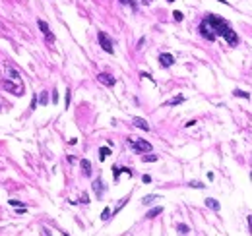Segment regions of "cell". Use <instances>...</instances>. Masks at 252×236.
I'll list each match as a JSON object with an SVG mask.
<instances>
[{"instance_id": "obj_10", "label": "cell", "mask_w": 252, "mask_h": 236, "mask_svg": "<svg viewBox=\"0 0 252 236\" xmlns=\"http://www.w3.org/2000/svg\"><path fill=\"white\" fill-rule=\"evenodd\" d=\"M132 124L136 126V128H140V130H144V132H149V124L145 122L144 118H140V116H134L132 118Z\"/></svg>"}, {"instance_id": "obj_30", "label": "cell", "mask_w": 252, "mask_h": 236, "mask_svg": "<svg viewBox=\"0 0 252 236\" xmlns=\"http://www.w3.org/2000/svg\"><path fill=\"white\" fill-rule=\"evenodd\" d=\"M37 107V95H33V99H31V108Z\"/></svg>"}, {"instance_id": "obj_21", "label": "cell", "mask_w": 252, "mask_h": 236, "mask_svg": "<svg viewBox=\"0 0 252 236\" xmlns=\"http://www.w3.org/2000/svg\"><path fill=\"white\" fill-rule=\"evenodd\" d=\"M157 159H159L157 155H144V157H142V161H144V162H155Z\"/></svg>"}, {"instance_id": "obj_4", "label": "cell", "mask_w": 252, "mask_h": 236, "mask_svg": "<svg viewBox=\"0 0 252 236\" xmlns=\"http://www.w3.org/2000/svg\"><path fill=\"white\" fill-rule=\"evenodd\" d=\"M4 87H6L10 93H14L16 97L23 95V83L22 81H16L14 83V80H4Z\"/></svg>"}, {"instance_id": "obj_14", "label": "cell", "mask_w": 252, "mask_h": 236, "mask_svg": "<svg viewBox=\"0 0 252 236\" xmlns=\"http://www.w3.org/2000/svg\"><path fill=\"white\" fill-rule=\"evenodd\" d=\"M206 205H208L209 209H213V211H219V209H221L219 201H217V199H213V197H208V199H206Z\"/></svg>"}, {"instance_id": "obj_31", "label": "cell", "mask_w": 252, "mask_h": 236, "mask_svg": "<svg viewBox=\"0 0 252 236\" xmlns=\"http://www.w3.org/2000/svg\"><path fill=\"white\" fill-rule=\"evenodd\" d=\"M52 103H58V93L52 91Z\"/></svg>"}, {"instance_id": "obj_20", "label": "cell", "mask_w": 252, "mask_h": 236, "mask_svg": "<svg viewBox=\"0 0 252 236\" xmlns=\"http://www.w3.org/2000/svg\"><path fill=\"white\" fill-rule=\"evenodd\" d=\"M10 205H12V207H16V209H25V205H23V203L22 201H18V199H10Z\"/></svg>"}, {"instance_id": "obj_35", "label": "cell", "mask_w": 252, "mask_h": 236, "mask_svg": "<svg viewBox=\"0 0 252 236\" xmlns=\"http://www.w3.org/2000/svg\"><path fill=\"white\" fill-rule=\"evenodd\" d=\"M43 232H45V236H51V232H49V230H47V228L43 230Z\"/></svg>"}, {"instance_id": "obj_12", "label": "cell", "mask_w": 252, "mask_h": 236, "mask_svg": "<svg viewBox=\"0 0 252 236\" xmlns=\"http://www.w3.org/2000/svg\"><path fill=\"white\" fill-rule=\"evenodd\" d=\"M4 72H6V76H10L8 80H14V81H22V76H19L18 70H14L12 66H6L4 68Z\"/></svg>"}, {"instance_id": "obj_34", "label": "cell", "mask_w": 252, "mask_h": 236, "mask_svg": "<svg viewBox=\"0 0 252 236\" xmlns=\"http://www.w3.org/2000/svg\"><path fill=\"white\" fill-rule=\"evenodd\" d=\"M120 4H130V0H118Z\"/></svg>"}, {"instance_id": "obj_13", "label": "cell", "mask_w": 252, "mask_h": 236, "mask_svg": "<svg viewBox=\"0 0 252 236\" xmlns=\"http://www.w3.org/2000/svg\"><path fill=\"white\" fill-rule=\"evenodd\" d=\"M80 166H82V170H83V174H86V176L91 174V162H89L87 159H82L80 161Z\"/></svg>"}, {"instance_id": "obj_18", "label": "cell", "mask_w": 252, "mask_h": 236, "mask_svg": "<svg viewBox=\"0 0 252 236\" xmlns=\"http://www.w3.org/2000/svg\"><path fill=\"white\" fill-rule=\"evenodd\" d=\"M233 95L235 97H243V99H250V93L248 91H243V89H235Z\"/></svg>"}, {"instance_id": "obj_33", "label": "cell", "mask_w": 252, "mask_h": 236, "mask_svg": "<svg viewBox=\"0 0 252 236\" xmlns=\"http://www.w3.org/2000/svg\"><path fill=\"white\" fill-rule=\"evenodd\" d=\"M194 124H196V120H190V122H186L184 126H186V128H190V126H194Z\"/></svg>"}, {"instance_id": "obj_17", "label": "cell", "mask_w": 252, "mask_h": 236, "mask_svg": "<svg viewBox=\"0 0 252 236\" xmlns=\"http://www.w3.org/2000/svg\"><path fill=\"white\" fill-rule=\"evenodd\" d=\"M109 155H111V147H101V149H99V159H101V161H105Z\"/></svg>"}, {"instance_id": "obj_7", "label": "cell", "mask_w": 252, "mask_h": 236, "mask_svg": "<svg viewBox=\"0 0 252 236\" xmlns=\"http://www.w3.org/2000/svg\"><path fill=\"white\" fill-rule=\"evenodd\" d=\"M120 174H128V176H134V170L128 169V166H113V178L118 180Z\"/></svg>"}, {"instance_id": "obj_36", "label": "cell", "mask_w": 252, "mask_h": 236, "mask_svg": "<svg viewBox=\"0 0 252 236\" xmlns=\"http://www.w3.org/2000/svg\"><path fill=\"white\" fill-rule=\"evenodd\" d=\"M142 2H144V4H149V2H151V0H142Z\"/></svg>"}, {"instance_id": "obj_19", "label": "cell", "mask_w": 252, "mask_h": 236, "mask_svg": "<svg viewBox=\"0 0 252 236\" xmlns=\"http://www.w3.org/2000/svg\"><path fill=\"white\" fill-rule=\"evenodd\" d=\"M159 196H155V193H151V196H144L142 197V203H144V205H149L151 201H153V199H157Z\"/></svg>"}, {"instance_id": "obj_29", "label": "cell", "mask_w": 252, "mask_h": 236, "mask_svg": "<svg viewBox=\"0 0 252 236\" xmlns=\"http://www.w3.org/2000/svg\"><path fill=\"white\" fill-rule=\"evenodd\" d=\"M142 182H144V184H149V182H151V176L149 174H144V176H142Z\"/></svg>"}, {"instance_id": "obj_28", "label": "cell", "mask_w": 252, "mask_h": 236, "mask_svg": "<svg viewBox=\"0 0 252 236\" xmlns=\"http://www.w3.org/2000/svg\"><path fill=\"white\" fill-rule=\"evenodd\" d=\"M70 99H72V91L68 89V91H66V108L70 107Z\"/></svg>"}, {"instance_id": "obj_24", "label": "cell", "mask_w": 252, "mask_h": 236, "mask_svg": "<svg viewBox=\"0 0 252 236\" xmlns=\"http://www.w3.org/2000/svg\"><path fill=\"white\" fill-rule=\"evenodd\" d=\"M173 18H175V22H182V19H184V14L175 10V12H173Z\"/></svg>"}, {"instance_id": "obj_22", "label": "cell", "mask_w": 252, "mask_h": 236, "mask_svg": "<svg viewBox=\"0 0 252 236\" xmlns=\"http://www.w3.org/2000/svg\"><path fill=\"white\" fill-rule=\"evenodd\" d=\"M39 103L43 104V107H45L47 103H49V93H47V91H43V93H41V97H39Z\"/></svg>"}, {"instance_id": "obj_8", "label": "cell", "mask_w": 252, "mask_h": 236, "mask_svg": "<svg viewBox=\"0 0 252 236\" xmlns=\"http://www.w3.org/2000/svg\"><path fill=\"white\" fill-rule=\"evenodd\" d=\"M159 64L163 68H171L173 64H175V56L169 54V52H161L159 54Z\"/></svg>"}, {"instance_id": "obj_26", "label": "cell", "mask_w": 252, "mask_h": 236, "mask_svg": "<svg viewBox=\"0 0 252 236\" xmlns=\"http://www.w3.org/2000/svg\"><path fill=\"white\" fill-rule=\"evenodd\" d=\"M74 203H83V205H87V203H89V196H87V193H83V196L80 197V201H74Z\"/></svg>"}, {"instance_id": "obj_27", "label": "cell", "mask_w": 252, "mask_h": 236, "mask_svg": "<svg viewBox=\"0 0 252 236\" xmlns=\"http://www.w3.org/2000/svg\"><path fill=\"white\" fill-rule=\"evenodd\" d=\"M190 188H196V190H204L206 186H204L202 182H190Z\"/></svg>"}, {"instance_id": "obj_6", "label": "cell", "mask_w": 252, "mask_h": 236, "mask_svg": "<svg viewBox=\"0 0 252 236\" xmlns=\"http://www.w3.org/2000/svg\"><path fill=\"white\" fill-rule=\"evenodd\" d=\"M37 25H39V29L43 31V35H45V39H47V43H54V35L51 33V29H49V25H47L45 19H39Z\"/></svg>"}, {"instance_id": "obj_37", "label": "cell", "mask_w": 252, "mask_h": 236, "mask_svg": "<svg viewBox=\"0 0 252 236\" xmlns=\"http://www.w3.org/2000/svg\"><path fill=\"white\" fill-rule=\"evenodd\" d=\"M167 2H175V0H167Z\"/></svg>"}, {"instance_id": "obj_9", "label": "cell", "mask_w": 252, "mask_h": 236, "mask_svg": "<svg viewBox=\"0 0 252 236\" xmlns=\"http://www.w3.org/2000/svg\"><path fill=\"white\" fill-rule=\"evenodd\" d=\"M97 80L107 87H114V83H117V77H113L111 74H105V72H101V74L97 76Z\"/></svg>"}, {"instance_id": "obj_3", "label": "cell", "mask_w": 252, "mask_h": 236, "mask_svg": "<svg viewBox=\"0 0 252 236\" xmlns=\"http://www.w3.org/2000/svg\"><path fill=\"white\" fill-rule=\"evenodd\" d=\"M128 143L136 153H149L151 151V143L145 139H128Z\"/></svg>"}, {"instance_id": "obj_32", "label": "cell", "mask_w": 252, "mask_h": 236, "mask_svg": "<svg viewBox=\"0 0 252 236\" xmlns=\"http://www.w3.org/2000/svg\"><path fill=\"white\" fill-rule=\"evenodd\" d=\"M248 228H250V232H252V215H248Z\"/></svg>"}, {"instance_id": "obj_1", "label": "cell", "mask_w": 252, "mask_h": 236, "mask_svg": "<svg viewBox=\"0 0 252 236\" xmlns=\"http://www.w3.org/2000/svg\"><path fill=\"white\" fill-rule=\"evenodd\" d=\"M204 22H206L209 27H212V31L217 35V37H223L225 41H227L229 46H237V45H239V35L233 31L231 23L227 22V19H223L221 15H217V14H208L206 18H204Z\"/></svg>"}, {"instance_id": "obj_23", "label": "cell", "mask_w": 252, "mask_h": 236, "mask_svg": "<svg viewBox=\"0 0 252 236\" xmlns=\"http://www.w3.org/2000/svg\"><path fill=\"white\" fill-rule=\"evenodd\" d=\"M101 219H103V221H109V219H111V209H109V207H105V209H103Z\"/></svg>"}, {"instance_id": "obj_15", "label": "cell", "mask_w": 252, "mask_h": 236, "mask_svg": "<svg viewBox=\"0 0 252 236\" xmlns=\"http://www.w3.org/2000/svg\"><path fill=\"white\" fill-rule=\"evenodd\" d=\"M180 103H184V97H182V95H177V97L169 99L165 104H167V107H177V104H180Z\"/></svg>"}, {"instance_id": "obj_25", "label": "cell", "mask_w": 252, "mask_h": 236, "mask_svg": "<svg viewBox=\"0 0 252 236\" xmlns=\"http://www.w3.org/2000/svg\"><path fill=\"white\" fill-rule=\"evenodd\" d=\"M177 230H178V232H180V234H186V232H188V230H190V228H188L186 224H177Z\"/></svg>"}, {"instance_id": "obj_5", "label": "cell", "mask_w": 252, "mask_h": 236, "mask_svg": "<svg viewBox=\"0 0 252 236\" xmlns=\"http://www.w3.org/2000/svg\"><path fill=\"white\" fill-rule=\"evenodd\" d=\"M198 31H200V35H202V39H206V41H209V43H213L215 39H217V35L213 33L212 31V27H209V25L204 22L202 19V23H200V27H198Z\"/></svg>"}, {"instance_id": "obj_11", "label": "cell", "mask_w": 252, "mask_h": 236, "mask_svg": "<svg viewBox=\"0 0 252 236\" xmlns=\"http://www.w3.org/2000/svg\"><path fill=\"white\" fill-rule=\"evenodd\" d=\"M93 192H95L97 197H103L105 186H103V180H101V178H95V180H93Z\"/></svg>"}, {"instance_id": "obj_2", "label": "cell", "mask_w": 252, "mask_h": 236, "mask_svg": "<svg viewBox=\"0 0 252 236\" xmlns=\"http://www.w3.org/2000/svg\"><path fill=\"white\" fill-rule=\"evenodd\" d=\"M97 41H99V46H101L105 52H109V54H113V52H114V45H113V39L109 37V33L99 31V33H97Z\"/></svg>"}, {"instance_id": "obj_16", "label": "cell", "mask_w": 252, "mask_h": 236, "mask_svg": "<svg viewBox=\"0 0 252 236\" xmlns=\"http://www.w3.org/2000/svg\"><path fill=\"white\" fill-rule=\"evenodd\" d=\"M161 213H163V207H153L151 211L145 213V219H153V217H157V215H161Z\"/></svg>"}]
</instances>
